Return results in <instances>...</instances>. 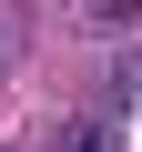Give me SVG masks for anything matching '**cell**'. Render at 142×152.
I'll return each instance as SVG.
<instances>
[{
    "label": "cell",
    "mask_w": 142,
    "mask_h": 152,
    "mask_svg": "<svg viewBox=\"0 0 142 152\" xmlns=\"http://www.w3.org/2000/svg\"><path fill=\"white\" fill-rule=\"evenodd\" d=\"M91 10H102V20H132V10H142V0H91Z\"/></svg>",
    "instance_id": "7a4b0ae2"
},
{
    "label": "cell",
    "mask_w": 142,
    "mask_h": 152,
    "mask_svg": "<svg viewBox=\"0 0 142 152\" xmlns=\"http://www.w3.org/2000/svg\"><path fill=\"white\" fill-rule=\"evenodd\" d=\"M51 152H112V132H102V122L81 112V122H61V142H51Z\"/></svg>",
    "instance_id": "6da1fadb"
}]
</instances>
